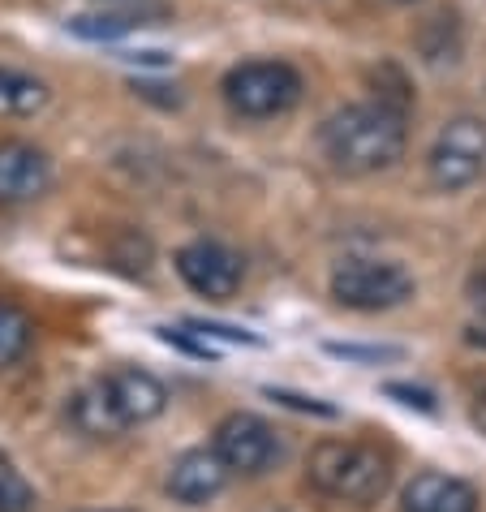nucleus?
Here are the masks:
<instances>
[{"instance_id": "9b49d317", "label": "nucleus", "mask_w": 486, "mask_h": 512, "mask_svg": "<svg viewBox=\"0 0 486 512\" xmlns=\"http://www.w3.org/2000/svg\"><path fill=\"white\" fill-rule=\"evenodd\" d=\"M478 491L461 478L448 474H413V482L405 487V512H478Z\"/></svg>"}, {"instance_id": "ddd939ff", "label": "nucleus", "mask_w": 486, "mask_h": 512, "mask_svg": "<svg viewBox=\"0 0 486 512\" xmlns=\"http://www.w3.org/2000/svg\"><path fill=\"white\" fill-rule=\"evenodd\" d=\"M48 104V87L18 69H0V117H35Z\"/></svg>"}, {"instance_id": "0eeeda50", "label": "nucleus", "mask_w": 486, "mask_h": 512, "mask_svg": "<svg viewBox=\"0 0 486 512\" xmlns=\"http://www.w3.org/2000/svg\"><path fill=\"white\" fill-rule=\"evenodd\" d=\"M177 272L181 280L190 284L198 297H233L241 284V259L220 241H190V246L177 250Z\"/></svg>"}, {"instance_id": "a211bd4d", "label": "nucleus", "mask_w": 486, "mask_h": 512, "mask_svg": "<svg viewBox=\"0 0 486 512\" xmlns=\"http://www.w3.org/2000/svg\"><path fill=\"white\" fill-rule=\"evenodd\" d=\"M332 353H345V358H396V349H353V345H332Z\"/></svg>"}, {"instance_id": "f8f14e48", "label": "nucleus", "mask_w": 486, "mask_h": 512, "mask_svg": "<svg viewBox=\"0 0 486 512\" xmlns=\"http://www.w3.org/2000/svg\"><path fill=\"white\" fill-rule=\"evenodd\" d=\"M69 418H74L78 431L87 435H121L125 422L117 418V409H112L104 383H91V388H82L74 396V405H69Z\"/></svg>"}, {"instance_id": "39448f33", "label": "nucleus", "mask_w": 486, "mask_h": 512, "mask_svg": "<svg viewBox=\"0 0 486 512\" xmlns=\"http://www.w3.org/2000/svg\"><path fill=\"white\" fill-rule=\"evenodd\" d=\"M431 181L439 190H465L474 186L486 168V125L478 117H456L439 130L431 155H426Z\"/></svg>"}, {"instance_id": "f3484780", "label": "nucleus", "mask_w": 486, "mask_h": 512, "mask_svg": "<svg viewBox=\"0 0 486 512\" xmlns=\"http://www.w3.org/2000/svg\"><path fill=\"white\" fill-rule=\"evenodd\" d=\"M388 392H392V396H405V405H418V409H435L431 392H418V388H400V383H392Z\"/></svg>"}, {"instance_id": "6e6552de", "label": "nucleus", "mask_w": 486, "mask_h": 512, "mask_svg": "<svg viewBox=\"0 0 486 512\" xmlns=\"http://www.w3.org/2000/svg\"><path fill=\"white\" fill-rule=\"evenodd\" d=\"M52 186L48 155L31 142H0V203H31Z\"/></svg>"}, {"instance_id": "1a4fd4ad", "label": "nucleus", "mask_w": 486, "mask_h": 512, "mask_svg": "<svg viewBox=\"0 0 486 512\" xmlns=\"http://www.w3.org/2000/svg\"><path fill=\"white\" fill-rule=\"evenodd\" d=\"M99 383H104L108 401H112V409H117V418H121L125 426L160 418L164 405H168L164 383L155 379V375H147V371H138V366H121V371L104 375Z\"/></svg>"}, {"instance_id": "423d86ee", "label": "nucleus", "mask_w": 486, "mask_h": 512, "mask_svg": "<svg viewBox=\"0 0 486 512\" xmlns=\"http://www.w3.org/2000/svg\"><path fill=\"white\" fill-rule=\"evenodd\" d=\"M211 452L224 461L228 474H259L276 457V431L259 414H228L216 426Z\"/></svg>"}, {"instance_id": "f257e3e1", "label": "nucleus", "mask_w": 486, "mask_h": 512, "mask_svg": "<svg viewBox=\"0 0 486 512\" xmlns=\"http://www.w3.org/2000/svg\"><path fill=\"white\" fill-rule=\"evenodd\" d=\"M405 142H409L405 104H392V99L349 104L332 112L319 130L323 160L345 177H366L392 168L405 155Z\"/></svg>"}, {"instance_id": "4468645a", "label": "nucleus", "mask_w": 486, "mask_h": 512, "mask_svg": "<svg viewBox=\"0 0 486 512\" xmlns=\"http://www.w3.org/2000/svg\"><path fill=\"white\" fill-rule=\"evenodd\" d=\"M31 345V319L13 306H0V366L18 362Z\"/></svg>"}, {"instance_id": "dca6fc26", "label": "nucleus", "mask_w": 486, "mask_h": 512, "mask_svg": "<svg viewBox=\"0 0 486 512\" xmlns=\"http://www.w3.org/2000/svg\"><path fill=\"white\" fill-rule=\"evenodd\" d=\"M35 508V491L18 469L0 457V512H31Z\"/></svg>"}, {"instance_id": "7ed1b4c3", "label": "nucleus", "mask_w": 486, "mask_h": 512, "mask_svg": "<svg viewBox=\"0 0 486 512\" xmlns=\"http://www.w3.org/2000/svg\"><path fill=\"white\" fill-rule=\"evenodd\" d=\"M224 104L246 121H271L297 108L302 74L289 61H241L224 74Z\"/></svg>"}, {"instance_id": "20e7f679", "label": "nucleus", "mask_w": 486, "mask_h": 512, "mask_svg": "<svg viewBox=\"0 0 486 512\" xmlns=\"http://www.w3.org/2000/svg\"><path fill=\"white\" fill-rule=\"evenodd\" d=\"M332 297L349 310H392L413 297V276L400 263L345 259L332 272Z\"/></svg>"}, {"instance_id": "2eb2a0df", "label": "nucleus", "mask_w": 486, "mask_h": 512, "mask_svg": "<svg viewBox=\"0 0 486 512\" xmlns=\"http://www.w3.org/2000/svg\"><path fill=\"white\" fill-rule=\"evenodd\" d=\"M134 26H142V22L125 18V13H82V18H69V31L78 39H104V44L117 35H130Z\"/></svg>"}, {"instance_id": "6ab92c4d", "label": "nucleus", "mask_w": 486, "mask_h": 512, "mask_svg": "<svg viewBox=\"0 0 486 512\" xmlns=\"http://www.w3.org/2000/svg\"><path fill=\"white\" fill-rule=\"evenodd\" d=\"M400 5H413V0H400Z\"/></svg>"}, {"instance_id": "9d476101", "label": "nucleus", "mask_w": 486, "mask_h": 512, "mask_svg": "<svg viewBox=\"0 0 486 512\" xmlns=\"http://www.w3.org/2000/svg\"><path fill=\"white\" fill-rule=\"evenodd\" d=\"M224 482H228V469L211 448L181 452V457L173 461V469H168V491H173V500H181V504L216 500V495L224 491Z\"/></svg>"}, {"instance_id": "f03ea898", "label": "nucleus", "mask_w": 486, "mask_h": 512, "mask_svg": "<svg viewBox=\"0 0 486 512\" xmlns=\"http://www.w3.org/2000/svg\"><path fill=\"white\" fill-rule=\"evenodd\" d=\"M306 474L314 482V491H323L327 500H340V504H375L392 487L388 452L370 444H353V439H323L310 452Z\"/></svg>"}]
</instances>
